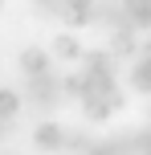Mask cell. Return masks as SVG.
Listing matches in <instances>:
<instances>
[{
  "label": "cell",
  "instance_id": "obj_1",
  "mask_svg": "<svg viewBox=\"0 0 151 155\" xmlns=\"http://www.w3.org/2000/svg\"><path fill=\"white\" fill-rule=\"evenodd\" d=\"M25 98L33 102L37 110H53L57 102H61V78L57 74H37V78H29V86H25Z\"/></svg>",
  "mask_w": 151,
  "mask_h": 155
},
{
  "label": "cell",
  "instance_id": "obj_2",
  "mask_svg": "<svg viewBox=\"0 0 151 155\" xmlns=\"http://www.w3.org/2000/svg\"><path fill=\"white\" fill-rule=\"evenodd\" d=\"M78 102H82V110H86V118H90V123H106L114 110H123V106H127V94L114 86V90H106V94H82Z\"/></svg>",
  "mask_w": 151,
  "mask_h": 155
},
{
  "label": "cell",
  "instance_id": "obj_3",
  "mask_svg": "<svg viewBox=\"0 0 151 155\" xmlns=\"http://www.w3.org/2000/svg\"><path fill=\"white\" fill-rule=\"evenodd\" d=\"M94 8L98 0H57L53 16H65L70 29H86V25H94Z\"/></svg>",
  "mask_w": 151,
  "mask_h": 155
},
{
  "label": "cell",
  "instance_id": "obj_4",
  "mask_svg": "<svg viewBox=\"0 0 151 155\" xmlns=\"http://www.w3.org/2000/svg\"><path fill=\"white\" fill-rule=\"evenodd\" d=\"M106 53H110V57H131V53H139V29H135L131 21L114 25V29H110V41H106Z\"/></svg>",
  "mask_w": 151,
  "mask_h": 155
},
{
  "label": "cell",
  "instance_id": "obj_5",
  "mask_svg": "<svg viewBox=\"0 0 151 155\" xmlns=\"http://www.w3.org/2000/svg\"><path fill=\"white\" fill-rule=\"evenodd\" d=\"M33 143H37V151H65V127L57 123H41L37 131H33Z\"/></svg>",
  "mask_w": 151,
  "mask_h": 155
},
{
  "label": "cell",
  "instance_id": "obj_6",
  "mask_svg": "<svg viewBox=\"0 0 151 155\" xmlns=\"http://www.w3.org/2000/svg\"><path fill=\"white\" fill-rule=\"evenodd\" d=\"M21 70H25V78L45 74V70H49V49H41V45L25 49V53H21Z\"/></svg>",
  "mask_w": 151,
  "mask_h": 155
},
{
  "label": "cell",
  "instance_id": "obj_7",
  "mask_svg": "<svg viewBox=\"0 0 151 155\" xmlns=\"http://www.w3.org/2000/svg\"><path fill=\"white\" fill-rule=\"evenodd\" d=\"M53 57H61V61H78L82 57V45L74 33H61V37H53Z\"/></svg>",
  "mask_w": 151,
  "mask_h": 155
},
{
  "label": "cell",
  "instance_id": "obj_8",
  "mask_svg": "<svg viewBox=\"0 0 151 155\" xmlns=\"http://www.w3.org/2000/svg\"><path fill=\"white\" fill-rule=\"evenodd\" d=\"M16 114H21V94H16V90H0V123L12 127Z\"/></svg>",
  "mask_w": 151,
  "mask_h": 155
},
{
  "label": "cell",
  "instance_id": "obj_9",
  "mask_svg": "<svg viewBox=\"0 0 151 155\" xmlns=\"http://www.w3.org/2000/svg\"><path fill=\"white\" fill-rule=\"evenodd\" d=\"M86 90H90L86 74H65V78H61V98H82Z\"/></svg>",
  "mask_w": 151,
  "mask_h": 155
},
{
  "label": "cell",
  "instance_id": "obj_10",
  "mask_svg": "<svg viewBox=\"0 0 151 155\" xmlns=\"http://www.w3.org/2000/svg\"><path fill=\"white\" fill-rule=\"evenodd\" d=\"M90 147H94V135H86V131H65V151H78V155H90Z\"/></svg>",
  "mask_w": 151,
  "mask_h": 155
},
{
  "label": "cell",
  "instance_id": "obj_11",
  "mask_svg": "<svg viewBox=\"0 0 151 155\" xmlns=\"http://www.w3.org/2000/svg\"><path fill=\"white\" fill-rule=\"evenodd\" d=\"M131 147H135V155H151V127L131 131Z\"/></svg>",
  "mask_w": 151,
  "mask_h": 155
},
{
  "label": "cell",
  "instance_id": "obj_12",
  "mask_svg": "<svg viewBox=\"0 0 151 155\" xmlns=\"http://www.w3.org/2000/svg\"><path fill=\"white\" fill-rule=\"evenodd\" d=\"M41 8H45V16H53V8H57V0H37Z\"/></svg>",
  "mask_w": 151,
  "mask_h": 155
},
{
  "label": "cell",
  "instance_id": "obj_13",
  "mask_svg": "<svg viewBox=\"0 0 151 155\" xmlns=\"http://www.w3.org/2000/svg\"><path fill=\"white\" fill-rule=\"evenodd\" d=\"M4 131H8V127H4V123H0V139H4Z\"/></svg>",
  "mask_w": 151,
  "mask_h": 155
},
{
  "label": "cell",
  "instance_id": "obj_14",
  "mask_svg": "<svg viewBox=\"0 0 151 155\" xmlns=\"http://www.w3.org/2000/svg\"><path fill=\"white\" fill-rule=\"evenodd\" d=\"M147 127H151V110H147Z\"/></svg>",
  "mask_w": 151,
  "mask_h": 155
},
{
  "label": "cell",
  "instance_id": "obj_15",
  "mask_svg": "<svg viewBox=\"0 0 151 155\" xmlns=\"http://www.w3.org/2000/svg\"><path fill=\"white\" fill-rule=\"evenodd\" d=\"M0 4H4V0H0Z\"/></svg>",
  "mask_w": 151,
  "mask_h": 155
}]
</instances>
